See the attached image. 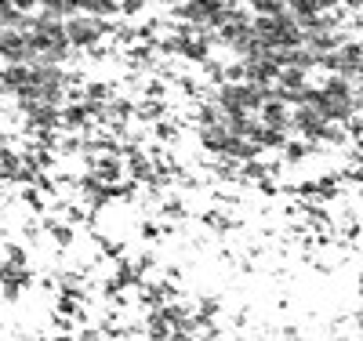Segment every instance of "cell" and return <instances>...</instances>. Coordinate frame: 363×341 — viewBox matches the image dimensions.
I'll list each match as a JSON object with an SVG mask.
<instances>
[]
</instances>
